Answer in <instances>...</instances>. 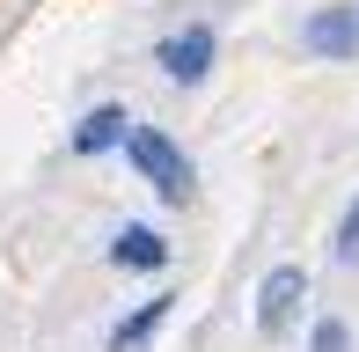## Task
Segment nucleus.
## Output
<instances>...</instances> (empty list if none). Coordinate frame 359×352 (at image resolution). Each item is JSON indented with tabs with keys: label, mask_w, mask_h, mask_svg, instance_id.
Wrapping results in <instances>:
<instances>
[{
	"label": "nucleus",
	"mask_w": 359,
	"mask_h": 352,
	"mask_svg": "<svg viewBox=\"0 0 359 352\" xmlns=\"http://www.w3.org/2000/svg\"><path fill=\"white\" fill-rule=\"evenodd\" d=\"M125 154H133V169H140L169 205H184V198H191V162H184V147H176L169 133H154V125H133V133H125Z\"/></svg>",
	"instance_id": "obj_1"
},
{
	"label": "nucleus",
	"mask_w": 359,
	"mask_h": 352,
	"mask_svg": "<svg viewBox=\"0 0 359 352\" xmlns=\"http://www.w3.org/2000/svg\"><path fill=\"white\" fill-rule=\"evenodd\" d=\"M301 301H308V271L301 264H271L264 286H257V330H264V338H286Z\"/></svg>",
	"instance_id": "obj_2"
},
{
	"label": "nucleus",
	"mask_w": 359,
	"mask_h": 352,
	"mask_svg": "<svg viewBox=\"0 0 359 352\" xmlns=\"http://www.w3.org/2000/svg\"><path fill=\"white\" fill-rule=\"evenodd\" d=\"M154 67L169 74L176 88H198L205 74H213V29H205V22L169 29V37H161V52H154Z\"/></svg>",
	"instance_id": "obj_3"
},
{
	"label": "nucleus",
	"mask_w": 359,
	"mask_h": 352,
	"mask_svg": "<svg viewBox=\"0 0 359 352\" xmlns=\"http://www.w3.org/2000/svg\"><path fill=\"white\" fill-rule=\"evenodd\" d=\"M301 44H308V52H323V59H352V52H359V8H323V15H308Z\"/></svg>",
	"instance_id": "obj_4"
},
{
	"label": "nucleus",
	"mask_w": 359,
	"mask_h": 352,
	"mask_svg": "<svg viewBox=\"0 0 359 352\" xmlns=\"http://www.w3.org/2000/svg\"><path fill=\"white\" fill-rule=\"evenodd\" d=\"M110 264H125V271H161V264H169V243H161L154 228H125L118 243H110Z\"/></svg>",
	"instance_id": "obj_5"
},
{
	"label": "nucleus",
	"mask_w": 359,
	"mask_h": 352,
	"mask_svg": "<svg viewBox=\"0 0 359 352\" xmlns=\"http://www.w3.org/2000/svg\"><path fill=\"white\" fill-rule=\"evenodd\" d=\"M125 133H133V118H125L118 103H103V110H88V118H81V133H74V154H103V147H118Z\"/></svg>",
	"instance_id": "obj_6"
},
{
	"label": "nucleus",
	"mask_w": 359,
	"mask_h": 352,
	"mask_svg": "<svg viewBox=\"0 0 359 352\" xmlns=\"http://www.w3.org/2000/svg\"><path fill=\"white\" fill-rule=\"evenodd\" d=\"M169 301H176V294H154V301H140V309L125 316L118 330H110V352H140V345H147V338L161 330V316H169Z\"/></svg>",
	"instance_id": "obj_7"
},
{
	"label": "nucleus",
	"mask_w": 359,
	"mask_h": 352,
	"mask_svg": "<svg viewBox=\"0 0 359 352\" xmlns=\"http://www.w3.org/2000/svg\"><path fill=\"white\" fill-rule=\"evenodd\" d=\"M308 352H352V330L337 323V316H323V323H316V338H308Z\"/></svg>",
	"instance_id": "obj_8"
},
{
	"label": "nucleus",
	"mask_w": 359,
	"mask_h": 352,
	"mask_svg": "<svg viewBox=\"0 0 359 352\" xmlns=\"http://www.w3.org/2000/svg\"><path fill=\"white\" fill-rule=\"evenodd\" d=\"M337 264H359V198L345 205V220H337Z\"/></svg>",
	"instance_id": "obj_9"
}]
</instances>
